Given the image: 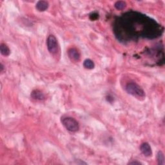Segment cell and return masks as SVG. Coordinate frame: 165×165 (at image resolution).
Wrapping results in <instances>:
<instances>
[{
    "mask_svg": "<svg viewBox=\"0 0 165 165\" xmlns=\"http://www.w3.org/2000/svg\"><path fill=\"white\" fill-rule=\"evenodd\" d=\"M83 66L85 68L88 69V70H92V69L94 68L95 64L92 60L90 59H87L83 62Z\"/></svg>",
    "mask_w": 165,
    "mask_h": 165,
    "instance_id": "9c48e42d",
    "label": "cell"
},
{
    "mask_svg": "<svg viewBox=\"0 0 165 165\" xmlns=\"http://www.w3.org/2000/svg\"><path fill=\"white\" fill-rule=\"evenodd\" d=\"M49 3L46 1H39L36 5V8L40 12H44L49 8Z\"/></svg>",
    "mask_w": 165,
    "mask_h": 165,
    "instance_id": "8992f818",
    "label": "cell"
},
{
    "mask_svg": "<svg viewBox=\"0 0 165 165\" xmlns=\"http://www.w3.org/2000/svg\"><path fill=\"white\" fill-rule=\"evenodd\" d=\"M3 69H4V66L2 63H1V65H0V72H2L3 70Z\"/></svg>",
    "mask_w": 165,
    "mask_h": 165,
    "instance_id": "4fadbf2b",
    "label": "cell"
},
{
    "mask_svg": "<svg viewBox=\"0 0 165 165\" xmlns=\"http://www.w3.org/2000/svg\"><path fill=\"white\" fill-rule=\"evenodd\" d=\"M68 56L72 61L76 62L79 61L81 58L80 53L75 48H70V49H68Z\"/></svg>",
    "mask_w": 165,
    "mask_h": 165,
    "instance_id": "277c9868",
    "label": "cell"
},
{
    "mask_svg": "<svg viewBox=\"0 0 165 165\" xmlns=\"http://www.w3.org/2000/svg\"><path fill=\"white\" fill-rule=\"evenodd\" d=\"M0 52H1V54L4 56H9L10 53L9 46L4 43H2L0 45Z\"/></svg>",
    "mask_w": 165,
    "mask_h": 165,
    "instance_id": "ba28073f",
    "label": "cell"
},
{
    "mask_svg": "<svg viewBox=\"0 0 165 165\" xmlns=\"http://www.w3.org/2000/svg\"><path fill=\"white\" fill-rule=\"evenodd\" d=\"M157 160L158 164L159 165H164L165 164V159L164 153L162 151H159L157 154Z\"/></svg>",
    "mask_w": 165,
    "mask_h": 165,
    "instance_id": "30bf717a",
    "label": "cell"
},
{
    "mask_svg": "<svg viewBox=\"0 0 165 165\" xmlns=\"http://www.w3.org/2000/svg\"><path fill=\"white\" fill-rule=\"evenodd\" d=\"M47 49L52 55H56L59 52L57 40L54 35H50L46 41Z\"/></svg>",
    "mask_w": 165,
    "mask_h": 165,
    "instance_id": "3957f363",
    "label": "cell"
},
{
    "mask_svg": "<svg viewBox=\"0 0 165 165\" xmlns=\"http://www.w3.org/2000/svg\"><path fill=\"white\" fill-rule=\"evenodd\" d=\"M125 90L127 93L137 98H143L145 97V92L144 90L139 85L136 83L130 82L128 83L126 85Z\"/></svg>",
    "mask_w": 165,
    "mask_h": 165,
    "instance_id": "6da1fadb",
    "label": "cell"
},
{
    "mask_svg": "<svg viewBox=\"0 0 165 165\" xmlns=\"http://www.w3.org/2000/svg\"><path fill=\"white\" fill-rule=\"evenodd\" d=\"M140 150L145 157H150L152 155V148L148 143H142L140 146Z\"/></svg>",
    "mask_w": 165,
    "mask_h": 165,
    "instance_id": "5b68a950",
    "label": "cell"
},
{
    "mask_svg": "<svg viewBox=\"0 0 165 165\" xmlns=\"http://www.w3.org/2000/svg\"><path fill=\"white\" fill-rule=\"evenodd\" d=\"M128 164H132V165H134V164H137V165H139V164H142L141 163L137 161H131V162H129V163H128Z\"/></svg>",
    "mask_w": 165,
    "mask_h": 165,
    "instance_id": "7c38bea8",
    "label": "cell"
},
{
    "mask_svg": "<svg viewBox=\"0 0 165 165\" xmlns=\"http://www.w3.org/2000/svg\"><path fill=\"white\" fill-rule=\"evenodd\" d=\"M114 7L117 10H123L126 8V3L123 1H118V2H115V3L114 5Z\"/></svg>",
    "mask_w": 165,
    "mask_h": 165,
    "instance_id": "8fae6325",
    "label": "cell"
},
{
    "mask_svg": "<svg viewBox=\"0 0 165 165\" xmlns=\"http://www.w3.org/2000/svg\"><path fill=\"white\" fill-rule=\"evenodd\" d=\"M30 96L32 98L35 99V100L41 101V100H43L45 99V96L44 94L38 90H34V91L32 92Z\"/></svg>",
    "mask_w": 165,
    "mask_h": 165,
    "instance_id": "52a82bcc",
    "label": "cell"
},
{
    "mask_svg": "<svg viewBox=\"0 0 165 165\" xmlns=\"http://www.w3.org/2000/svg\"><path fill=\"white\" fill-rule=\"evenodd\" d=\"M61 123L65 127V129L72 132H76L79 129V125L78 122L70 117H66L61 119Z\"/></svg>",
    "mask_w": 165,
    "mask_h": 165,
    "instance_id": "7a4b0ae2",
    "label": "cell"
}]
</instances>
